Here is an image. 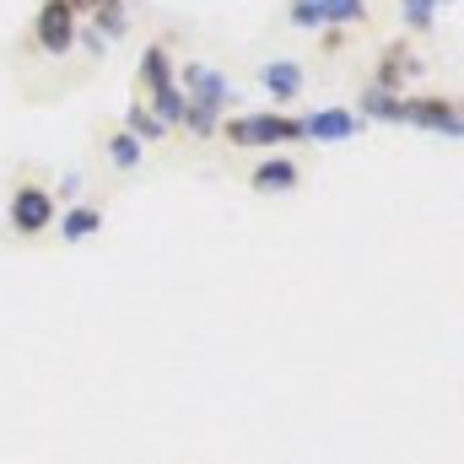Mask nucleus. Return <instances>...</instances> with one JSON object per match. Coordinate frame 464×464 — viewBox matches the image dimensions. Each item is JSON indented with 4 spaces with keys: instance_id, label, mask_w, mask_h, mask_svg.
<instances>
[{
    "instance_id": "nucleus-1",
    "label": "nucleus",
    "mask_w": 464,
    "mask_h": 464,
    "mask_svg": "<svg viewBox=\"0 0 464 464\" xmlns=\"http://www.w3.org/2000/svg\"><path fill=\"white\" fill-rule=\"evenodd\" d=\"M217 135H227V146H248V151H276V146H286V140H303V124L292 114H232L222 119V130Z\"/></svg>"
},
{
    "instance_id": "nucleus-2",
    "label": "nucleus",
    "mask_w": 464,
    "mask_h": 464,
    "mask_svg": "<svg viewBox=\"0 0 464 464\" xmlns=\"http://www.w3.org/2000/svg\"><path fill=\"white\" fill-rule=\"evenodd\" d=\"M173 82H179V92L195 103V109H211V114H227L232 103H237V87H232L222 71H211V65H200V60H184L179 71H173Z\"/></svg>"
},
{
    "instance_id": "nucleus-3",
    "label": "nucleus",
    "mask_w": 464,
    "mask_h": 464,
    "mask_svg": "<svg viewBox=\"0 0 464 464\" xmlns=\"http://www.w3.org/2000/svg\"><path fill=\"white\" fill-rule=\"evenodd\" d=\"M54 217H60V206H54V195H49L44 184H16V189H11L5 222H11L16 237H44V232L54 227Z\"/></svg>"
},
{
    "instance_id": "nucleus-4",
    "label": "nucleus",
    "mask_w": 464,
    "mask_h": 464,
    "mask_svg": "<svg viewBox=\"0 0 464 464\" xmlns=\"http://www.w3.org/2000/svg\"><path fill=\"white\" fill-rule=\"evenodd\" d=\"M400 124H421L427 135H443V140H459V103L454 98H443V92H416V98H405V109H400Z\"/></svg>"
},
{
    "instance_id": "nucleus-5",
    "label": "nucleus",
    "mask_w": 464,
    "mask_h": 464,
    "mask_svg": "<svg viewBox=\"0 0 464 464\" xmlns=\"http://www.w3.org/2000/svg\"><path fill=\"white\" fill-rule=\"evenodd\" d=\"M33 44H38L44 54H71V44H76V11H71V0H44V5H38V16H33Z\"/></svg>"
},
{
    "instance_id": "nucleus-6",
    "label": "nucleus",
    "mask_w": 464,
    "mask_h": 464,
    "mask_svg": "<svg viewBox=\"0 0 464 464\" xmlns=\"http://www.w3.org/2000/svg\"><path fill=\"white\" fill-rule=\"evenodd\" d=\"M297 124H303V140H314V146H341V140H356L367 130L351 109H314V114H303Z\"/></svg>"
},
{
    "instance_id": "nucleus-7",
    "label": "nucleus",
    "mask_w": 464,
    "mask_h": 464,
    "mask_svg": "<svg viewBox=\"0 0 464 464\" xmlns=\"http://www.w3.org/2000/svg\"><path fill=\"white\" fill-rule=\"evenodd\" d=\"M297 184H303V168H297L292 157H270V151H265V157L248 168V189H254V195H292Z\"/></svg>"
},
{
    "instance_id": "nucleus-8",
    "label": "nucleus",
    "mask_w": 464,
    "mask_h": 464,
    "mask_svg": "<svg viewBox=\"0 0 464 464\" xmlns=\"http://www.w3.org/2000/svg\"><path fill=\"white\" fill-rule=\"evenodd\" d=\"M416 76H421V60H416L405 44H389V49L378 54V76H372V87H383V92H405Z\"/></svg>"
},
{
    "instance_id": "nucleus-9",
    "label": "nucleus",
    "mask_w": 464,
    "mask_h": 464,
    "mask_svg": "<svg viewBox=\"0 0 464 464\" xmlns=\"http://www.w3.org/2000/svg\"><path fill=\"white\" fill-rule=\"evenodd\" d=\"M303 82H308V76H303L297 60H265V65H259V87H265L276 103H297V98H303Z\"/></svg>"
},
{
    "instance_id": "nucleus-10",
    "label": "nucleus",
    "mask_w": 464,
    "mask_h": 464,
    "mask_svg": "<svg viewBox=\"0 0 464 464\" xmlns=\"http://www.w3.org/2000/svg\"><path fill=\"white\" fill-rule=\"evenodd\" d=\"M54 232H60V243H87V237H98V232H103V206H92V200L65 206V211L54 217Z\"/></svg>"
},
{
    "instance_id": "nucleus-11",
    "label": "nucleus",
    "mask_w": 464,
    "mask_h": 464,
    "mask_svg": "<svg viewBox=\"0 0 464 464\" xmlns=\"http://www.w3.org/2000/svg\"><path fill=\"white\" fill-rule=\"evenodd\" d=\"M135 87H140V98H151V92L173 87V49H168V44H146L140 71H135Z\"/></svg>"
},
{
    "instance_id": "nucleus-12",
    "label": "nucleus",
    "mask_w": 464,
    "mask_h": 464,
    "mask_svg": "<svg viewBox=\"0 0 464 464\" xmlns=\"http://www.w3.org/2000/svg\"><path fill=\"white\" fill-rule=\"evenodd\" d=\"M400 109H405L400 92H383V87L367 82V87L356 92V109H351V114L362 119V124H400Z\"/></svg>"
},
{
    "instance_id": "nucleus-13",
    "label": "nucleus",
    "mask_w": 464,
    "mask_h": 464,
    "mask_svg": "<svg viewBox=\"0 0 464 464\" xmlns=\"http://www.w3.org/2000/svg\"><path fill=\"white\" fill-rule=\"evenodd\" d=\"M124 130H130V135H135V140H140V146H146V140H168V135H173V130H168V124H162V119L151 114V109H146V103H140V98H135V103H130V109H124Z\"/></svg>"
},
{
    "instance_id": "nucleus-14",
    "label": "nucleus",
    "mask_w": 464,
    "mask_h": 464,
    "mask_svg": "<svg viewBox=\"0 0 464 464\" xmlns=\"http://www.w3.org/2000/svg\"><path fill=\"white\" fill-rule=\"evenodd\" d=\"M103 151H109V162H114V173H135L140 168V157H146V146L130 135V130H114L109 140H103Z\"/></svg>"
},
{
    "instance_id": "nucleus-15",
    "label": "nucleus",
    "mask_w": 464,
    "mask_h": 464,
    "mask_svg": "<svg viewBox=\"0 0 464 464\" xmlns=\"http://www.w3.org/2000/svg\"><path fill=\"white\" fill-rule=\"evenodd\" d=\"M140 103L162 119L168 130H179V119H184V109H189V98L179 92V82H173V87H162V92H151V98H140Z\"/></svg>"
},
{
    "instance_id": "nucleus-16",
    "label": "nucleus",
    "mask_w": 464,
    "mask_h": 464,
    "mask_svg": "<svg viewBox=\"0 0 464 464\" xmlns=\"http://www.w3.org/2000/svg\"><path fill=\"white\" fill-rule=\"evenodd\" d=\"M124 27H130V11H124V0H103V5L92 11V33H98L103 44L124 38Z\"/></svg>"
},
{
    "instance_id": "nucleus-17",
    "label": "nucleus",
    "mask_w": 464,
    "mask_h": 464,
    "mask_svg": "<svg viewBox=\"0 0 464 464\" xmlns=\"http://www.w3.org/2000/svg\"><path fill=\"white\" fill-rule=\"evenodd\" d=\"M324 5V27H351L367 22V0H319Z\"/></svg>"
},
{
    "instance_id": "nucleus-18",
    "label": "nucleus",
    "mask_w": 464,
    "mask_h": 464,
    "mask_svg": "<svg viewBox=\"0 0 464 464\" xmlns=\"http://www.w3.org/2000/svg\"><path fill=\"white\" fill-rule=\"evenodd\" d=\"M400 16L411 33H432L438 27V0H400Z\"/></svg>"
},
{
    "instance_id": "nucleus-19",
    "label": "nucleus",
    "mask_w": 464,
    "mask_h": 464,
    "mask_svg": "<svg viewBox=\"0 0 464 464\" xmlns=\"http://www.w3.org/2000/svg\"><path fill=\"white\" fill-rule=\"evenodd\" d=\"M179 130H189L195 140H217V130H222V114H211V109H184V119H179Z\"/></svg>"
},
{
    "instance_id": "nucleus-20",
    "label": "nucleus",
    "mask_w": 464,
    "mask_h": 464,
    "mask_svg": "<svg viewBox=\"0 0 464 464\" xmlns=\"http://www.w3.org/2000/svg\"><path fill=\"white\" fill-rule=\"evenodd\" d=\"M49 195H54V206H60V211H65V206H82V195H87V173H82V168L60 173V184H54Z\"/></svg>"
},
{
    "instance_id": "nucleus-21",
    "label": "nucleus",
    "mask_w": 464,
    "mask_h": 464,
    "mask_svg": "<svg viewBox=\"0 0 464 464\" xmlns=\"http://www.w3.org/2000/svg\"><path fill=\"white\" fill-rule=\"evenodd\" d=\"M292 27H324V5L319 0H292Z\"/></svg>"
},
{
    "instance_id": "nucleus-22",
    "label": "nucleus",
    "mask_w": 464,
    "mask_h": 464,
    "mask_svg": "<svg viewBox=\"0 0 464 464\" xmlns=\"http://www.w3.org/2000/svg\"><path fill=\"white\" fill-rule=\"evenodd\" d=\"M103 0H71V11H98Z\"/></svg>"
},
{
    "instance_id": "nucleus-23",
    "label": "nucleus",
    "mask_w": 464,
    "mask_h": 464,
    "mask_svg": "<svg viewBox=\"0 0 464 464\" xmlns=\"http://www.w3.org/2000/svg\"><path fill=\"white\" fill-rule=\"evenodd\" d=\"M438 5H449V0H438Z\"/></svg>"
}]
</instances>
